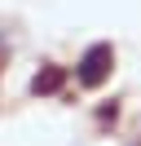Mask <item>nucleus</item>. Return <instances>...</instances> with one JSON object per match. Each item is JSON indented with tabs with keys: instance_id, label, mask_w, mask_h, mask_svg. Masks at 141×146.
I'll return each mask as SVG.
<instances>
[{
	"instance_id": "1",
	"label": "nucleus",
	"mask_w": 141,
	"mask_h": 146,
	"mask_svg": "<svg viewBox=\"0 0 141 146\" xmlns=\"http://www.w3.org/2000/svg\"><path fill=\"white\" fill-rule=\"evenodd\" d=\"M110 71H115V49L110 44H88L84 49V58L75 62V80L84 84V89H101L106 80H110Z\"/></svg>"
},
{
	"instance_id": "2",
	"label": "nucleus",
	"mask_w": 141,
	"mask_h": 146,
	"mask_svg": "<svg viewBox=\"0 0 141 146\" xmlns=\"http://www.w3.org/2000/svg\"><path fill=\"white\" fill-rule=\"evenodd\" d=\"M57 89H62V66H44L31 80V93H57Z\"/></svg>"
}]
</instances>
